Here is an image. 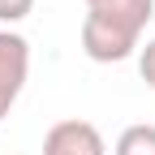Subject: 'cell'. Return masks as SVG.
Instances as JSON below:
<instances>
[{"label": "cell", "instance_id": "1", "mask_svg": "<svg viewBox=\"0 0 155 155\" xmlns=\"http://www.w3.org/2000/svg\"><path fill=\"white\" fill-rule=\"evenodd\" d=\"M155 17V0H86L82 52L95 65L129 61L142 48V30Z\"/></svg>", "mask_w": 155, "mask_h": 155}, {"label": "cell", "instance_id": "2", "mask_svg": "<svg viewBox=\"0 0 155 155\" xmlns=\"http://www.w3.org/2000/svg\"><path fill=\"white\" fill-rule=\"evenodd\" d=\"M26 73H30V43L17 30H0V121L17 104V95L26 86Z\"/></svg>", "mask_w": 155, "mask_h": 155}, {"label": "cell", "instance_id": "3", "mask_svg": "<svg viewBox=\"0 0 155 155\" xmlns=\"http://www.w3.org/2000/svg\"><path fill=\"white\" fill-rule=\"evenodd\" d=\"M43 155H108V147H104V134L95 129L91 121L69 116V121H56L48 129Z\"/></svg>", "mask_w": 155, "mask_h": 155}, {"label": "cell", "instance_id": "4", "mask_svg": "<svg viewBox=\"0 0 155 155\" xmlns=\"http://www.w3.org/2000/svg\"><path fill=\"white\" fill-rule=\"evenodd\" d=\"M112 155H155V125H129V129H121Z\"/></svg>", "mask_w": 155, "mask_h": 155}, {"label": "cell", "instance_id": "5", "mask_svg": "<svg viewBox=\"0 0 155 155\" xmlns=\"http://www.w3.org/2000/svg\"><path fill=\"white\" fill-rule=\"evenodd\" d=\"M138 73H142V82L155 91V39H147V43L138 48Z\"/></svg>", "mask_w": 155, "mask_h": 155}, {"label": "cell", "instance_id": "6", "mask_svg": "<svg viewBox=\"0 0 155 155\" xmlns=\"http://www.w3.org/2000/svg\"><path fill=\"white\" fill-rule=\"evenodd\" d=\"M35 9V0H0V22H22Z\"/></svg>", "mask_w": 155, "mask_h": 155}]
</instances>
